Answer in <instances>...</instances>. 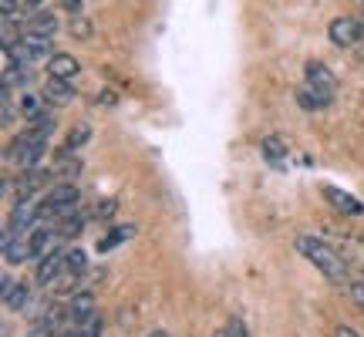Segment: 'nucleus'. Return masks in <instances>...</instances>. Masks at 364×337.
<instances>
[{
    "label": "nucleus",
    "mask_w": 364,
    "mask_h": 337,
    "mask_svg": "<svg viewBox=\"0 0 364 337\" xmlns=\"http://www.w3.org/2000/svg\"><path fill=\"white\" fill-rule=\"evenodd\" d=\"M297 250H300V257L307 260V263H314L331 284H348V263H344L338 250L331 247V243H324L321 236H311V233L297 236Z\"/></svg>",
    "instance_id": "nucleus-1"
},
{
    "label": "nucleus",
    "mask_w": 364,
    "mask_h": 337,
    "mask_svg": "<svg viewBox=\"0 0 364 337\" xmlns=\"http://www.w3.org/2000/svg\"><path fill=\"white\" fill-rule=\"evenodd\" d=\"M78 199L81 193L75 189V186H54L51 193H48V199H44V206H41V216L38 220H65V216H71L75 209H78Z\"/></svg>",
    "instance_id": "nucleus-2"
},
{
    "label": "nucleus",
    "mask_w": 364,
    "mask_h": 337,
    "mask_svg": "<svg viewBox=\"0 0 364 337\" xmlns=\"http://www.w3.org/2000/svg\"><path fill=\"white\" fill-rule=\"evenodd\" d=\"M327 34H331V44L354 48V44L364 38V27H361V21H354V17H334V21L327 24Z\"/></svg>",
    "instance_id": "nucleus-3"
},
{
    "label": "nucleus",
    "mask_w": 364,
    "mask_h": 337,
    "mask_svg": "<svg viewBox=\"0 0 364 337\" xmlns=\"http://www.w3.org/2000/svg\"><path fill=\"white\" fill-rule=\"evenodd\" d=\"M65 257L68 250H58L54 247L51 253H44V257L38 260V273H34V280H38L41 287H51L58 277H61V270H65Z\"/></svg>",
    "instance_id": "nucleus-4"
},
{
    "label": "nucleus",
    "mask_w": 364,
    "mask_h": 337,
    "mask_svg": "<svg viewBox=\"0 0 364 337\" xmlns=\"http://www.w3.org/2000/svg\"><path fill=\"white\" fill-rule=\"evenodd\" d=\"M304 78H307L311 88L331 91V95H334V88H338V78H334V71H331L324 61H307V65H304Z\"/></svg>",
    "instance_id": "nucleus-5"
},
{
    "label": "nucleus",
    "mask_w": 364,
    "mask_h": 337,
    "mask_svg": "<svg viewBox=\"0 0 364 337\" xmlns=\"http://www.w3.org/2000/svg\"><path fill=\"white\" fill-rule=\"evenodd\" d=\"M41 95H44V102H51V105H71L78 91L71 88V81L48 78V81H44V88H41Z\"/></svg>",
    "instance_id": "nucleus-6"
},
{
    "label": "nucleus",
    "mask_w": 364,
    "mask_h": 337,
    "mask_svg": "<svg viewBox=\"0 0 364 337\" xmlns=\"http://www.w3.org/2000/svg\"><path fill=\"white\" fill-rule=\"evenodd\" d=\"M78 58H71V54H54L51 61H48V78H61V81H75L78 78Z\"/></svg>",
    "instance_id": "nucleus-7"
},
{
    "label": "nucleus",
    "mask_w": 364,
    "mask_h": 337,
    "mask_svg": "<svg viewBox=\"0 0 364 337\" xmlns=\"http://www.w3.org/2000/svg\"><path fill=\"white\" fill-rule=\"evenodd\" d=\"M27 297H31L27 284L14 280V277H4V307H7V311H24Z\"/></svg>",
    "instance_id": "nucleus-8"
},
{
    "label": "nucleus",
    "mask_w": 364,
    "mask_h": 337,
    "mask_svg": "<svg viewBox=\"0 0 364 337\" xmlns=\"http://www.w3.org/2000/svg\"><path fill=\"white\" fill-rule=\"evenodd\" d=\"M95 314H98V307H95V294H88V290H85V294H75L71 304H68V317H71L75 324H85V321L95 317Z\"/></svg>",
    "instance_id": "nucleus-9"
},
{
    "label": "nucleus",
    "mask_w": 364,
    "mask_h": 337,
    "mask_svg": "<svg viewBox=\"0 0 364 337\" xmlns=\"http://www.w3.org/2000/svg\"><path fill=\"white\" fill-rule=\"evenodd\" d=\"M297 105L300 108H307V112H324L327 105H331V91L304 85V88H297Z\"/></svg>",
    "instance_id": "nucleus-10"
},
{
    "label": "nucleus",
    "mask_w": 364,
    "mask_h": 337,
    "mask_svg": "<svg viewBox=\"0 0 364 337\" xmlns=\"http://www.w3.org/2000/svg\"><path fill=\"white\" fill-rule=\"evenodd\" d=\"M21 41H24V48L31 51V58L34 61H51L54 54H51V38L48 34H38V31H27V34H21Z\"/></svg>",
    "instance_id": "nucleus-11"
},
{
    "label": "nucleus",
    "mask_w": 364,
    "mask_h": 337,
    "mask_svg": "<svg viewBox=\"0 0 364 337\" xmlns=\"http://www.w3.org/2000/svg\"><path fill=\"white\" fill-rule=\"evenodd\" d=\"M324 196H327V203L334 209H341V213H348V216H361L364 206L358 203V199H351L348 193H341V189H334V186H324Z\"/></svg>",
    "instance_id": "nucleus-12"
},
{
    "label": "nucleus",
    "mask_w": 364,
    "mask_h": 337,
    "mask_svg": "<svg viewBox=\"0 0 364 337\" xmlns=\"http://www.w3.org/2000/svg\"><path fill=\"white\" fill-rule=\"evenodd\" d=\"M260 152H263V159H267L273 168H287V142H280L277 135H267V139H263Z\"/></svg>",
    "instance_id": "nucleus-13"
},
{
    "label": "nucleus",
    "mask_w": 364,
    "mask_h": 337,
    "mask_svg": "<svg viewBox=\"0 0 364 337\" xmlns=\"http://www.w3.org/2000/svg\"><path fill=\"white\" fill-rule=\"evenodd\" d=\"M27 31H38V34H48L51 38L54 31H58V17L51 11H31V21H27Z\"/></svg>",
    "instance_id": "nucleus-14"
},
{
    "label": "nucleus",
    "mask_w": 364,
    "mask_h": 337,
    "mask_svg": "<svg viewBox=\"0 0 364 337\" xmlns=\"http://www.w3.org/2000/svg\"><path fill=\"white\" fill-rule=\"evenodd\" d=\"M81 230H85V216L81 213H71L65 220H58V236L61 240H78Z\"/></svg>",
    "instance_id": "nucleus-15"
},
{
    "label": "nucleus",
    "mask_w": 364,
    "mask_h": 337,
    "mask_svg": "<svg viewBox=\"0 0 364 337\" xmlns=\"http://www.w3.org/2000/svg\"><path fill=\"white\" fill-rule=\"evenodd\" d=\"M78 280H81L78 273H71V270L65 267V270H61V277H58V280L51 284V290L58 294V297H68V294H71V290L78 287Z\"/></svg>",
    "instance_id": "nucleus-16"
},
{
    "label": "nucleus",
    "mask_w": 364,
    "mask_h": 337,
    "mask_svg": "<svg viewBox=\"0 0 364 337\" xmlns=\"http://www.w3.org/2000/svg\"><path fill=\"white\" fill-rule=\"evenodd\" d=\"M65 267H68L71 273H78V277H85V270H88V257H85V250H78V247H71V250H68Z\"/></svg>",
    "instance_id": "nucleus-17"
},
{
    "label": "nucleus",
    "mask_w": 364,
    "mask_h": 337,
    "mask_svg": "<svg viewBox=\"0 0 364 337\" xmlns=\"http://www.w3.org/2000/svg\"><path fill=\"white\" fill-rule=\"evenodd\" d=\"M115 209H118V199H115V196H105L102 203H95L91 216H95L98 223H105V220H112V216H115Z\"/></svg>",
    "instance_id": "nucleus-18"
},
{
    "label": "nucleus",
    "mask_w": 364,
    "mask_h": 337,
    "mask_svg": "<svg viewBox=\"0 0 364 337\" xmlns=\"http://www.w3.org/2000/svg\"><path fill=\"white\" fill-rule=\"evenodd\" d=\"M27 129H34V132H44V135H51V129H54V115H51V112H44V108H41L38 115H31V118H27Z\"/></svg>",
    "instance_id": "nucleus-19"
},
{
    "label": "nucleus",
    "mask_w": 364,
    "mask_h": 337,
    "mask_svg": "<svg viewBox=\"0 0 364 337\" xmlns=\"http://www.w3.org/2000/svg\"><path fill=\"white\" fill-rule=\"evenodd\" d=\"M91 139V129L88 125H78L75 132H68V142H65V152H75V149H81V145Z\"/></svg>",
    "instance_id": "nucleus-20"
},
{
    "label": "nucleus",
    "mask_w": 364,
    "mask_h": 337,
    "mask_svg": "<svg viewBox=\"0 0 364 337\" xmlns=\"http://www.w3.org/2000/svg\"><path fill=\"white\" fill-rule=\"evenodd\" d=\"M78 331H81V337H102V331H105L102 314H95V317H88L85 324H78Z\"/></svg>",
    "instance_id": "nucleus-21"
},
{
    "label": "nucleus",
    "mask_w": 364,
    "mask_h": 337,
    "mask_svg": "<svg viewBox=\"0 0 364 337\" xmlns=\"http://www.w3.org/2000/svg\"><path fill=\"white\" fill-rule=\"evenodd\" d=\"M54 172H58V176H78L81 162H78V159H68V152H65V156L54 162Z\"/></svg>",
    "instance_id": "nucleus-22"
},
{
    "label": "nucleus",
    "mask_w": 364,
    "mask_h": 337,
    "mask_svg": "<svg viewBox=\"0 0 364 337\" xmlns=\"http://www.w3.org/2000/svg\"><path fill=\"white\" fill-rule=\"evenodd\" d=\"M129 233H132V230H122V226H118V230H112L108 236H102V240H98V253H108V250L115 247V243H122Z\"/></svg>",
    "instance_id": "nucleus-23"
},
{
    "label": "nucleus",
    "mask_w": 364,
    "mask_h": 337,
    "mask_svg": "<svg viewBox=\"0 0 364 337\" xmlns=\"http://www.w3.org/2000/svg\"><path fill=\"white\" fill-rule=\"evenodd\" d=\"M71 34L78 41H88L91 38V21H85V17H71Z\"/></svg>",
    "instance_id": "nucleus-24"
},
{
    "label": "nucleus",
    "mask_w": 364,
    "mask_h": 337,
    "mask_svg": "<svg viewBox=\"0 0 364 337\" xmlns=\"http://www.w3.org/2000/svg\"><path fill=\"white\" fill-rule=\"evenodd\" d=\"M226 337H250L247 334V324H243L240 317H233V321L226 324Z\"/></svg>",
    "instance_id": "nucleus-25"
},
{
    "label": "nucleus",
    "mask_w": 364,
    "mask_h": 337,
    "mask_svg": "<svg viewBox=\"0 0 364 337\" xmlns=\"http://www.w3.org/2000/svg\"><path fill=\"white\" fill-rule=\"evenodd\" d=\"M351 297H354V304L364 311V280H354L351 284Z\"/></svg>",
    "instance_id": "nucleus-26"
},
{
    "label": "nucleus",
    "mask_w": 364,
    "mask_h": 337,
    "mask_svg": "<svg viewBox=\"0 0 364 337\" xmlns=\"http://www.w3.org/2000/svg\"><path fill=\"white\" fill-rule=\"evenodd\" d=\"M21 112L31 118V115H38V112H41V105L34 102V98H24V102H21Z\"/></svg>",
    "instance_id": "nucleus-27"
},
{
    "label": "nucleus",
    "mask_w": 364,
    "mask_h": 337,
    "mask_svg": "<svg viewBox=\"0 0 364 337\" xmlns=\"http://www.w3.org/2000/svg\"><path fill=\"white\" fill-rule=\"evenodd\" d=\"M61 7H65L71 17H78V14H81V0H61Z\"/></svg>",
    "instance_id": "nucleus-28"
},
{
    "label": "nucleus",
    "mask_w": 364,
    "mask_h": 337,
    "mask_svg": "<svg viewBox=\"0 0 364 337\" xmlns=\"http://www.w3.org/2000/svg\"><path fill=\"white\" fill-rule=\"evenodd\" d=\"M334 337H361V334H358V331H354V327L341 324V327H338V334H334Z\"/></svg>",
    "instance_id": "nucleus-29"
},
{
    "label": "nucleus",
    "mask_w": 364,
    "mask_h": 337,
    "mask_svg": "<svg viewBox=\"0 0 364 337\" xmlns=\"http://www.w3.org/2000/svg\"><path fill=\"white\" fill-rule=\"evenodd\" d=\"M21 4H24V7H31V11H41V7H44V0H21Z\"/></svg>",
    "instance_id": "nucleus-30"
},
{
    "label": "nucleus",
    "mask_w": 364,
    "mask_h": 337,
    "mask_svg": "<svg viewBox=\"0 0 364 337\" xmlns=\"http://www.w3.org/2000/svg\"><path fill=\"white\" fill-rule=\"evenodd\" d=\"M0 4H4V14H14V11H17V0H0Z\"/></svg>",
    "instance_id": "nucleus-31"
},
{
    "label": "nucleus",
    "mask_w": 364,
    "mask_h": 337,
    "mask_svg": "<svg viewBox=\"0 0 364 337\" xmlns=\"http://www.w3.org/2000/svg\"><path fill=\"white\" fill-rule=\"evenodd\" d=\"M149 337H169V334H166V331H152V334H149Z\"/></svg>",
    "instance_id": "nucleus-32"
},
{
    "label": "nucleus",
    "mask_w": 364,
    "mask_h": 337,
    "mask_svg": "<svg viewBox=\"0 0 364 337\" xmlns=\"http://www.w3.org/2000/svg\"><path fill=\"white\" fill-rule=\"evenodd\" d=\"M216 337H226V331H216Z\"/></svg>",
    "instance_id": "nucleus-33"
},
{
    "label": "nucleus",
    "mask_w": 364,
    "mask_h": 337,
    "mask_svg": "<svg viewBox=\"0 0 364 337\" xmlns=\"http://www.w3.org/2000/svg\"><path fill=\"white\" fill-rule=\"evenodd\" d=\"M358 21H361V27H364V11H361V17H358Z\"/></svg>",
    "instance_id": "nucleus-34"
}]
</instances>
